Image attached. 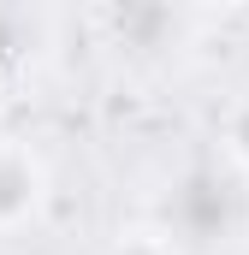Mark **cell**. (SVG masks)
Segmentation results:
<instances>
[{"mask_svg":"<svg viewBox=\"0 0 249 255\" xmlns=\"http://www.w3.org/2000/svg\"><path fill=\"white\" fill-rule=\"evenodd\" d=\"M244 214H249L244 178L214 160V166H190L184 178L166 190V208H160V226L154 232H166L172 250L184 255V250H202V244L232 238L244 226Z\"/></svg>","mask_w":249,"mask_h":255,"instance_id":"cell-1","label":"cell"},{"mask_svg":"<svg viewBox=\"0 0 249 255\" xmlns=\"http://www.w3.org/2000/svg\"><path fill=\"white\" fill-rule=\"evenodd\" d=\"M220 166L249 184V95H238L220 113Z\"/></svg>","mask_w":249,"mask_h":255,"instance_id":"cell-3","label":"cell"},{"mask_svg":"<svg viewBox=\"0 0 249 255\" xmlns=\"http://www.w3.org/2000/svg\"><path fill=\"white\" fill-rule=\"evenodd\" d=\"M107 255H178V250H172V238H166V232H154V226H136V232H119Z\"/></svg>","mask_w":249,"mask_h":255,"instance_id":"cell-4","label":"cell"},{"mask_svg":"<svg viewBox=\"0 0 249 255\" xmlns=\"http://www.w3.org/2000/svg\"><path fill=\"white\" fill-rule=\"evenodd\" d=\"M48 202V166L30 142L0 136V232H18Z\"/></svg>","mask_w":249,"mask_h":255,"instance_id":"cell-2","label":"cell"}]
</instances>
